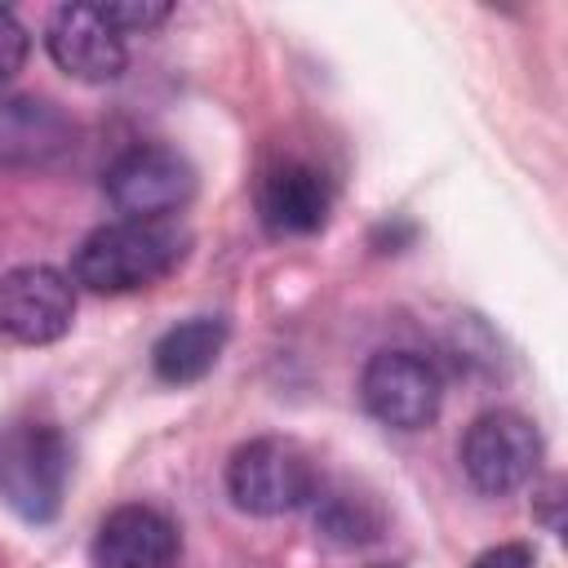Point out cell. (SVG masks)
<instances>
[{"label":"cell","instance_id":"ba28073f","mask_svg":"<svg viewBox=\"0 0 568 568\" xmlns=\"http://www.w3.org/2000/svg\"><path fill=\"white\" fill-rule=\"evenodd\" d=\"M44 44H49V58L71 80H84V84H106L129 62L124 31L106 18L102 4H62V9H53L49 27H44Z\"/></svg>","mask_w":568,"mask_h":568},{"label":"cell","instance_id":"7a4b0ae2","mask_svg":"<svg viewBox=\"0 0 568 568\" xmlns=\"http://www.w3.org/2000/svg\"><path fill=\"white\" fill-rule=\"evenodd\" d=\"M71 479V444L53 422L0 426V501L27 519L49 524L62 510Z\"/></svg>","mask_w":568,"mask_h":568},{"label":"cell","instance_id":"9c48e42d","mask_svg":"<svg viewBox=\"0 0 568 568\" xmlns=\"http://www.w3.org/2000/svg\"><path fill=\"white\" fill-rule=\"evenodd\" d=\"M75 146V124L67 111L36 93L0 98V169L36 173L53 169Z\"/></svg>","mask_w":568,"mask_h":568},{"label":"cell","instance_id":"5b68a950","mask_svg":"<svg viewBox=\"0 0 568 568\" xmlns=\"http://www.w3.org/2000/svg\"><path fill=\"white\" fill-rule=\"evenodd\" d=\"M537 462H541V435L515 408L479 413L462 435V470L488 497L524 488L537 475Z\"/></svg>","mask_w":568,"mask_h":568},{"label":"cell","instance_id":"9a60e30c","mask_svg":"<svg viewBox=\"0 0 568 568\" xmlns=\"http://www.w3.org/2000/svg\"><path fill=\"white\" fill-rule=\"evenodd\" d=\"M27 49H31L27 27H22V22H18L9 9H0V84H9V80L22 71Z\"/></svg>","mask_w":568,"mask_h":568},{"label":"cell","instance_id":"8992f818","mask_svg":"<svg viewBox=\"0 0 568 568\" xmlns=\"http://www.w3.org/2000/svg\"><path fill=\"white\" fill-rule=\"evenodd\" d=\"M364 408L390 430H422L435 422L444 382L439 368L417 351H377L359 373Z\"/></svg>","mask_w":568,"mask_h":568},{"label":"cell","instance_id":"2e32d148","mask_svg":"<svg viewBox=\"0 0 568 568\" xmlns=\"http://www.w3.org/2000/svg\"><path fill=\"white\" fill-rule=\"evenodd\" d=\"M537 555L528 541H501V546H488L470 568H532Z\"/></svg>","mask_w":568,"mask_h":568},{"label":"cell","instance_id":"277c9868","mask_svg":"<svg viewBox=\"0 0 568 568\" xmlns=\"http://www.w3.org/2000/svg\"><path fill=\"white\" fill-rule=\"evenodd\" d=\"M106 200L138 222H169L195 195V169L182 151L160 142H138L120 151L102 178Z\"/></svg>","mask_w":568,"mask_h":568},{"label":"cell","instance_id":"30bf717a","mask_svg":"<svg viewBox=\"0 0 568 568\" xmlns=\"http://www.w3.org/2000/svg\"><path fill=\"white\" fill-rule=\"evenodd\" d=\"M93 568H178L182 541L155 506H115L93 532Z\"/></svg>","mask_w":568,"mask_h":568},{"label":"cell","instance_id":"52a82bcc","mask_svg":"<svg viewBox=\"0 0 568 568\" xmlns=\"http://www.w3.org/2000/svg\"><path fill=\"white\" fill-rule=\"evenodd\" d=\"M75 320V284L58 266L31 262L0 275V333L22 346H49L67 337Z\"/></svg>","mask_w":568,"mask_h":568},{"label":"cell","instance_id":"8fae6325","mask_svg":"<svg viewBox=\"0 0 568 568\" xmlns=\"http://www.w3.org/2000/svg\"><path fill=\"white\" fill-rule=\"evenodd\" d=\"M333 186L306 160H280L257 182V213L275 235H311L328 222Z\"/></svg>","mask_w":568,"mask_h":568},{"label":"cell","instance_id":"5bb4252c","mask_svg":"<svg viewBox=\"0 0 568 568\" xmlns=\"http://www.w3.org/2000/svg\"><path fill=\"white\" fill-rule=\"evenodd\" d=\"M102 9H106V18H111L124 36L151 31V27H160V22L173 13V4H160V0H115V4H102Z\"/></svg>","mask_w":568,"mask_h":568},{"label":"cell","instance_id":"4fadbf2b","mask_svg":"<svg viewBox=\"0 0 568 568\" xmlns=\"http://www.w3.org/2000/svg\"><path fill=\"white\" fill-rule=\"evenodd\" d=\"M315 524H320L324 537H333V541H342V546H355V541H373V537H377L382 515H377L364 497H355V493H333V497H324V506L315 510Z\"/></svg>","mask_w":568,"mask_h":568},{"label":"cell","instance_id":"7c38bea8","mask_svg":"<svg viewBox=\"0 0 568 568\" xmlns=\"http://www.w3.org/2000/svg\"><path fill=\"white\" fill-rule=\"evenodd\" d=\"M222 346H226V320L222 315H191V320L173 324L151 346V368L169 386H191L204 373H213Z\"/></svg>","mask_w":568,"mask_h":568},{"label":"cell","instance_id":"e0dca14e","mask_svg":"<svg viewBox=\"0 0 568 568\" xmlns=\"http://www.w3.org/2000/svg\"><path fill=\"white\" fill-rule=\"evenodd\" d=\"M537 506H541V519H546L550 528H559V479H546V484L537 488Z\"/></svg>","mask_w":568,"mask_h":568},{"label":"cell","instance_id":"6da1fadb","mask_svg":"<svg viewBox=\"0 0 568 568\" xmlns=\"http://www.w3.org/2000/svg\"><path fill=\"white\" fill-rule=\"evenodd\" d=\"M191 235L178 222L120 217L89 231L71 257V284L89 293H138L160 284L186 257Z\"/></svg>","mask_w":568,"mask_h":568},{"label":"cell","instance_id":"3957f363","mask_svg":"<svg viewBox=\"0 0 568 568\" xmlns=\"http://www.w3.org/2000/svg\"><path fill=\"white\" fill-rule=\"evenodd\" d=\"M226 493L244 515H288L320 497L315 457L284 435H257L226 462Z\"/></svg>","mask_w":568,"mask_h":568},{"label":"cell","instance_id":"ac0fdd59","mask_svg":"<svg viewBox=\"0 0 568 568\" xmlns=\"http://www.w3.org/2000/svg\"><path fill=\"white\" fill-rule=\"evenodd\" d=\"M382 568H399V564H382Z\"/></svg>","mask_w":568,"mask_h":568}]
</instances>
